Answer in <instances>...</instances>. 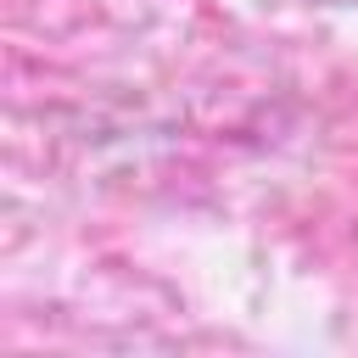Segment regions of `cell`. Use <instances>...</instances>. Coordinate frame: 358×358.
<instances>
[]
</instances>
